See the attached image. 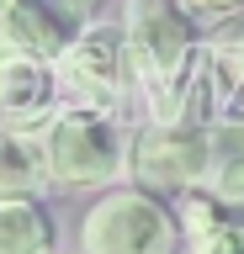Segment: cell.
<instances>
[{
    "label": "cell",
    "mask_w": 244,
    "mask_h": 254,
    "mask_svg": "<svg viewBox=\"0 0 244 254\" xmlns=\"http://www.w3.org/2000/svg\"><path fill=\"white\" fill-rule=\"evenodd\" d=\"M128 64L144 79L154 117L180 122L186 95L196 90V85H186L196 69V37L175 0H133L128 5Z\"/></svg>",
    "instance_id": "cell-1"
},
{
    "label": "cell",
    "mask_w": 244,
    "mask_h": 254,
    "mask_svg": "<svg viewBox=\"0 0 244 254\" xmlns=\"http://www.w3.org/2000/svg\"><path fill=\"white\" fill-rule=\"evenodd\" d=\"M43 154H48V175L59 186H101L112 180L122 164V143H117L112 122L90 106H69L48 117L43 127Z\"/></svg>",
    "instance_id": "cell-2"
},
{
    "label": "cell",
    "mask_w": 244,
    "mask_h": 254,
    "mask_svg": "<svg viewBox=\"0 0 244 254\" xmlns=\"http://www.w3.org/2000/svg\"><path fill=\"white\" fill-rule=\"evenodd\" d=\"M170 217L144 190H112L90 206L80 228L85 254H170Z\"/></svg>",
    "instance_id": "cell-3"
},
{
    "label": "cell",
    "mask_w": 244,
    "mask_h": 254,
    "mask_svg": "<svg viewBox=\"0 0 244 254\" xmlns=\"http://www.w3.org/2000/svg\"><path fill=\"white\" fill-rule=\"evenodd\" d=\"M59 90L75 106L90 111H112L122 101V79H128V32L117 27H90L59 53Z\"/></svg>",
    "instance_id": "cell-4"
},
{
    "label": "cell",
    "mask_w": 244,
    "mask_h": 254,
    "mask_svg": "<svg viewBox=\"0 0 244 254\" xmlns=\"http://www.w3.org/2000/svg\"><path fill=\"white\" fill-rule=\"evenodd\" d=\"M212 164V138L191 122H164L138 138L133 148V175L154 190H186L196 180H207Z\"/></svg>",
    "instance_id": "cell-5"
},
{
    "label": "cell",
    "mask_w": 244,
    "mask_h": 254,
    "mask_svg": "<svg viewBox=\"0 0 244 254\" xmlns=\"http://www.w3.org/2000/svg\"><path fill=\"white\" fill-rule=\"evenodd\" d=\"M80 0H5L0 5V37L27 48L37 59H59L80 37Z\"/></svg>",
    "instance_id": "cell-6"
},
{
    "label": "cell",
    "mask_w": 244,
    "mask_h": 254,
    "mask_svg": "<svg viewBox=\"0 0 244 254\" xmlns=\"http://www.w3.org/2000/svg\"><path fill=\"white\" fill-rule=\"evenodd\" d=\"M53 85L48 59H37L27 48L0 37V127H27L53 106Z\"/></svg>",
    "instance_id": "cell-7"
},
{
    "label": "cell",
    "mask_w": 244,
    "mask_h": 254,
    "mask_svg": "<svg viewBox=\"0 0 244 254\" xmlns=\"http://www.w3.org/2000/svg\"><path fill=\"white\" fill-rule=\"evenodd\" d=\"M0 254H53V222L32 196H0Z\"/></svg>",
    "instance_id": "cell-8"
},
{
    "label": "cell",
    "mask_w": 244,
    "mask_h": 254,
    "mask_svg": "<svg viewBox=\"0 0 244 254\" xmlns=\"http://www.w3.org/2000/svg\"><path fill=\"white\" fill-rule=\"evenodd\" d=\"M48 180L43 143L27 138L21 127H0V196H32Z\"/></svg>",
    "instance_id": "cell-9"
},
{
    "label": "cell",
    "mask_w": 244,
    "mask_h": 254,
    "mask_svg": "<svg viewBox=\"0 0 244 254\" xmlns=\"http://www.w3.org/2000/svg\"><path fill=\"white\" fill-rule=\"evenodd\" d=\"M207 138H212V164H207L212 196H218V201H239V206H244V117L218 122Z\"/></svg>",
    "instance_id": "cell-10"
},
{
    "label": "cell",
    "mask_w": 244,
    "mask_h": 254,
    "mask_svg": "<svg viewBox=\"0 0 244 254\" xmlns=\"http://www.w3.org/2000/svg\"><path fill=\"white\" fill-rule=\"evenodd\" d=\"M212 74L228 101H244V16L223 21L212 32Z\"/></svg>",
    "instance_id": "cell-11"
},
{
    "label": "cell",
    "mask_w": 244,
    "mask_h": 254,
    "mask_svg": "<svg viewBox=\"0 0 244 254\" xmlns=\"http://www.w3.org/2000/svg\"><path fill=\"white\" fill-rule=\"evenodd\" d=\"M180 222H186V233H207V228H218V196H202V190H180Z\"/></svg>",
    "instance_id": "cell-12"
},
{
    "label": "cell",
    "mask_w": 244,
    "mask_h": 254,
    "mask_svg": "<svg viewBox=\"0 0 244 254\" xmlns=\"http://www.w3.org/2000/svg\"><path fill=\"white\" fill-rule=\"evenodd\" d=\"M191 254H244V233L228 228V222H218V228H207V233H196Z\"/></svg>",
    "instance_id": "cell-13"
},
{
    "label": "cell",
    "mask_w": 244,
    "mask_h": 254,
    "mask_svg": "<svg viewBox=\"0 0 244 254\" xmlns=\"http://www.w3.org/2000/svg\"><path fill=\"white\" fill-rule=\"evenodd\" d=\"M191 5H202V11H234L239 0H191Z\"/></svg>",
    "instance_id": "cell-14"
},
{
    "label": "cell",
    "mask_w": 244,
    "mask_h": 254,
    "mask_svg": "<svg viewBox=\"0 0 244 254\" xmlns=\"http://www.w3.org/2000/svg\"><path fill=\"white\" fill-rule=\"evenodd\" d=\"M0 5H5V0H0Z\"/></svg>",
    "instance_id": "cell-15"
}]
</instances>
